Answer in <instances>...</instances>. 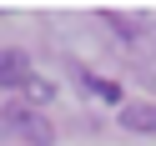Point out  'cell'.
Returning <instances> with one entry per match:
<instances>
[{
    "label": "cell",
    "mask_w": 156,
    "mask_h": 146,
    "mask_svg": "<svg viewBox=\"0 0 156 146\" xmlns=\"http://www.w3.org/2000/svg\"><path fill=\"white\" fill-rule=\"evenodd\" d=\"M25 96H30V101H51V86H45V81H30Z\"/></svg>",
    "instance_id": "5b68a950"
},
{
    "label": "cell",
    "mask_w": 156,
    "mask_h": 146,
    "mask_svg": "<svg viewBox=\"0 0 156 146\" xmlns=\"http://www.w3.org/2000/svg\"><path fill=\"white\" fill-rule=\"evenodd\" d=\"M121 126L136 131V136H156V106H151V101H131V106L121 111Z\"/></svg>",
    "instance_id": "3957f363"
},
{
    "label": "cell",
    "mask_w": 156,
    "mask_h": 146,
    "mask_svg": "<svg viewBox=\"0 0 156 146\" xmlns=\"http://www.w3.org/2000/svg\"><path fill=\"white\" fill-rule=\"evenodd\" d=\"M86 86H91L96 96H106V101H121V86H116V81H96V76H91Z\"/></svg>",
    "instance_id": "277c9868"
},
{
    "label": "cell",
    "mask_w": 156,
    "mask_h": 146,
    "mask_svg": "<svg viewBox=\"0 0 156 146\" xmlns=\"http://www.w3.org/2000/svg\"><path fill=\"white\" fill-rule=\"evenodd\" d=\"M0 126H5V131H10L20 146H51V141H55V126L45 121L41 111H20V106H5V111H0Z\"/></svg>",
    "instance_id": "6da1fadb"
},
{
    "label": "cell",
    "mask_w": 156,
    "mask_h": 146,
    "mask_svg": "<svg viewBox=\"0 0 156 146\" xmlns=\"http://www.w3.org/2000/svg\"><path fill=\"white\" fill-rule=\"evenodd\" d=\"M35 81V66L25 51H0V86L5 91H25V86Z\"/></svg>",
    "instance_id": "7a4b0ae2"
}]
</instances>
